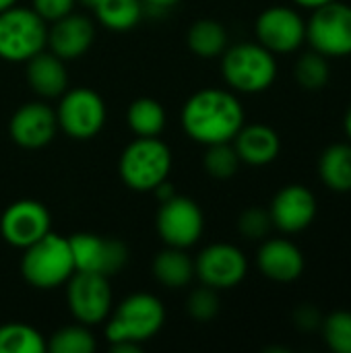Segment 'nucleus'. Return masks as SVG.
Returning a JSON list of instances; mask_svg holds the SVG:
<instances>
[{
	"label": "nucleus",
	"mask_w": 351,
	"mask_h": 353,
	"mask_svg": "<svg viewBox=\"0 0 351 353\" xmlns=\"http://www.w3.org/2000/svg\"><path fill=\"white\" fill-rule=\"evenodd\" d=\"M52 232V215L48 207L33 199L10 203L0 215V236L14 248H27Z\"/></svg>",
	"instance_id": "ddd939ff"
},
{
	"label": "nucleus",
	"mask_w": 351,
	"mask_h": 353,
	"mask_svg": "<svg viewBox=\"0 0 351 353\" xmlns=\"http://www.w3.org/2000/svg\"><path fill=\"white\" fill-rule=\"evenodd\" d=\"M306 39L325 58L351 56V6L333 0L312 10L306 23Z\"/></svg>",
	"instance_id": "6e6552de"
},
{
	"label": "nucleus",
	"mask_w": 351,
	"mask_h": 353,
	"mask_svg": "<svg viewBox=\"0 0 351 353\" xmlns=\"http://www.w3.org/2000/svg\"><path fill=\"white\" fill-rule=\"evenodd\" d=\"M58 132L56 110L46 101H27L14 110L8 122V134L23 149H41Z\"/></svg>",
	"instance_id": "2eb2a0df"
},
{
	"label": "nucleus",
	"mask_w": 351,
	"mask_h": 353,
	"mask_svg": "<svg viewBox=\"0 0 351 353\" xmlns=\"http://www.w3.org/2000/svg\"><path fill=\"white\" fill-rule=\"evenodd\" d=\"M329 62L323 54L319 52H308L302 54L298 64H296V79L302 89L308 91H319L329 83Z\"/></svg>",
	"instance_id": "c85d7f7f"
},
{
	"label": "nucleus",
	"mask_w": 351,
	"mask_h": 353,
	"mask_svg": "<svg viewBox=\"0 0 351 353\" xmlns=\"http://www.w3.org/2000/svg\"><path fill=\"white\" fill-rule=\"evenodd\" d=\"M126 124L137 137H159L166 128V110L153 97H139L126 110Z\"/></svg>",
	"instance_id": "393cba45"
},
{
	"label": "nucleus",
	"mask_w": 351,
	"mask_h": 353,
	"mask_svg": "<svg viewBox=\"0 0 351 353\" xmlns=\"http://www.w3.org/2000/svg\"><path fill=\"white\" fill-rule=\"evenodd\" d=\"M79 0H33L31 2V8L46 21V23H52V21H58L62 19L64 14L72 12L74 6H77Z\"/></svg>",
	"instance_id": "473e14b6"
},
{
	"label": "nucleus",
	"mask_w": 351,
	"mask_h": 353,
	"mask_svg": "<svg viewBox=\"0 0 351 353\" xmlns=\"http://www.w3.org/2000/svg\"><path fill=\"white\" fill-rule=\"evenodd\" d=\"M269 215L273 228L285 234H298L306 230L317 217V199L302 184L283 186L271 201Z\"/></svg>",
	"instance_id": "dca6fc26"
},
{
	"label": "nucleus",
	"mask_w": 351,
	"mask_h": 353,
	"mask_svg": "<svg viewBox=\"0 0 351 353\" xmlns=\"http://www.w3.org/2000/svg\"><path fill=\"white\" fill-rule=\"evenodd\" d=\"M74 271L112 277L128 263V248L118 238L79 232L68 238Z\"/></svg>",
	"instance_id": "9b49d317"
},
{
	"label": "nucleus",
	"mask_w": 351,
	"mask_h": 353,
	"mask_svg": "<svg viewBox=\"0 0 351 353\" xmlns=\"http://www.w3.org/2000/svg\"><path fill=\"white\" fill-rule=\"evenodd\" d=\"M155 228L166 246L186 250L201 240L205 230V215L197 201L174 194L159 203Z\"/></svg>",
	"instance_id": "1a4fd4ad"
},
{
	"label": "nucleus",
	"mask_w": 351,
	"mask_h": 353,
	"mask_svg": "<svg viewBox=\"0 0 351 353\" xmlns=\"http://www.w3.org/2000/svg\"><path fill=\"white\" fill-rule=\"evenodd\" d=\"M95 41V25L89 17L79 12H68L58 21L48 23V41L46 48L70 62L89 52Z\"/></svg>",
	"instance_id": "f3484780"
},
{
	"label": "nucleus",
	"mask_w": 351,
	"mask_h": 353,
	"mask_svg": "<svg viewBox=\"0 0 351 353\" xmlns=\"http://www.w3.org/2000/svg\"><path fill=\"white\" fill-rule=\"evenodd\" d=\"M166 323L163 302L147 292H137L126 296L116 308H112L106 319V339L108 343H147L153 339Z\"/></svg>",
	"instance_id": "f03ea898"
},
{
	"label": "nucleus",
	"mask_w": 351,
	"mask_h": 353,
	"mask_svg": "<svg viewBox=\"0 0 351 353\" xmlns=\"http://www.w3.org/2000/svg\"><path fill=\"white\" fill-rule=\"evenodd\" d=\"M294 319H296V325H298L300 329H304V331H312V329H317L319 325H323L319 310L312 308V306H308V304L302 306V308H298L296 314H294Z\"/></svg>",
	"instance_id": "72a5a7b5"
},
{
	"label": "nucleus",
	"mask_w": 351,
	"mask_h": 353,
	"mask_svg": "<svg viewBox=\"0 0 351 353\" xmlns=\"http://www.w3.org/2000/svg\"><path fill=\"white\" fill-rule=\"evenodd\" d=\"M74 273L68 238L48 232L43 238L23 248L21 275L35 290H54L64 285Z\"/></svg>",
	"instance_id": "20e7f679"
},
{
	"label": "nucleus",
	"mask_w": 351,
	"mask_h": 353,
	"mask_svg": "<svg viewBox=\"0 0 351 353\" xmlns=\"http://www.w3.org/2000/svg\"><path fill=\"white\" fill-rule=\"evenodd\" d=\"M271 228H273V221H271L269 211L259 209V207L246 209L238 219V232L246 240H265Z\"/></svg>",
	"instance_id": "2f4dec72"
},
{
	"label": "nucleus",
	"mask_w": 351,
	"mask_h": 353,
	"mask_svg": "<svg viewBox=\"0 0 351 353\" xmlns=\"http://www.w3.org/2000/svg\"><path fill=\"white\" fill-rule=\"evenodd\" d=\"M153 277L168 290H180L194 279V261L184 248L166 246L159 250L151 265Z\"/></svg>",
	"instance_id": "412c9836"
},
{
	"label": "nucleus",
	"mask_w": 351,
	"mask_h": 353,
	"mask_svg": "<svg viewBox=\"0 0 351 353\" xmlns=\"http://www.w3.org/2000/svg\"><path fill=\"white\" fill-rule=\"evenodd\" d=\"M14 4H17V0H0V12L10 8V6H14Z\"/></svg>",
	"instance_id": "4c0bfd02"
},
{
	"label": "nucleus",
	"mask_w": 351,
	"mask_h": 353,
	"mask_svg": "<svg viewBox=\"0 0 351 353\" xmlns=\"http://www.w3.org/2000/svg\"><path fill=\"white\" fill-rule=\"evenodd\" d=\"M221 72L230 89L250 95L263 93L277 79V60L275 54L259 41H244L225 48L221 54Z\"/></svg>",
	"instance_id": "39448f33"
},
{
	"label": "nucleus",
	"mask_w": 351,
	"mask_h": 353,
	"mask_svg": "<svg viewBox=\"0 0 351 353\" xmlns=\"http://www.w3.org/2000/svg\"><path fill=\"white\" fill-rule=\"evenodd\" d=\"M172 172V149L159 137H137L118 159L122 182L134 192H153Z\"/></svg>",
	"instance_id": "7ed1b4c3"
},
{
	"label": "nucleus",
	"mask_w": 351,
	"mask_h": 353,
	"mask_svg": "<svg viewBox=\"0 0 351 353\" xmlns=\"http://www.w3.org/2000/svg\"><path fill=\"white\" fill-rule=\"evenodd\" d=\"M294 2L300 4V6H304V8L314 10V8H319V6H323V4H327V2H333V0H294Z\"/></svg>",
	"instance_id": "c9c22d12"
},
{
	"label": "nucleus",
	"mask_w": 351,
	"mask_h": 353,
	"mask_svg": "<svg viewBox=\"0 0 351 353\" xmlns=\"http://www.w3.org/2000/svg\"><path fill=\"white\" fill-rule=\"evenodd\" d=\"M48 41V23L29 6H10L0 12V58L27 62Z\"/></svg>",
	"instance_id": "423d86ee"
},
{
	"label": "nucleus",
	"mask_w": 351,
	"mask_h": 353,
	"mask_svg": "<svg viewBox=\"0 0 351 353\" xmlns=\"http://www.w3.org/2000/svg\"><path fill=\"white\" fill-rule=\"evenodd\" d=\"M48 341V352L52 353H93L97 343L87 325H66L58 329Z\"/></svg>",
	"instance_id": "bb28decb"
},
{
	"label": "nucleus",
	"mask_w": 351,
	"mask_h": 353,
	"mask_svg": "<svg viewBox=\"0 0 351 353\" xmlns=\"http://www.w3.org/2000/svg\"><path fill=\"white\" fill-rule=\"evenodd\" d=\"M25 68L27 85L29 89L43 97V99H56L68 89V70L66 60L56 56L50 50H41L35 56H31Z\"/></svg>",
	"instance_id": "6ab92c4d"
},
{
	"label": "nucleus",
	"mask_w": 351,
	"mask_h": 353,
	"mask_svg": "<svg viewBox=\"0 0 351 353\" xmlns=\"http://www.w3.org/2000/svg\"><path fill=\"white\" fill-rule=\"evenodd\" d=\"M259 271L277 283L296 281L304 273V254L302 250L283 238L265 240L257 254Z\"/></svg>",
	"instance_id": "a211bd4d"
},
{
	"label": "nucleus",
	"mask_w": 351,
	"mask_h": 353,
	"mask_svg": "<svg viewBox=\"0 0 351 353\" xmlns=\"http://www.w3.org/2000/svg\"><path fill=\"white\" fill-rule=\"evenodd\" d=\"M143 6H151V8H157V10H166V8H172L174 4H178L180 0H141Z\"/></svg>",
	"instance_id": "f704fd0d"
},
{
	"label": "nucleus",
	"mask_w": 351,
	"mask_h": 353,
	"mask_svg": "<svg viewBox=\"0 0 351 353\" xmlns=\"http://www.w3.org/2000/svg\"><path fill=\"white\" fill-rule=\"evenodd\" d=\"M246 273L248 261L244 252L234 244H209L194 259V277H199L203 285H209L217 292L236 288L242 283Z\"/></svg>",
	"instance_id": "f8f14e48"
},
{
	"label": "nucleus",
	"mask_w": 351,
	"mask_h": 353,
	"mask_svg": "<svg viewBox=\"0 0 351 353\" xmlns=\"http://www.w3.org/2000/svg\"><path fill=\"white\" fill-rule=\"evenodd\" d=\"M323 335L329 350L335 353H351V312L339 310L323 321Z\"/></svg>",
	"instance_id": "c756f323"
},
{
	"label": "nucleus",
	"mask_w": 351,
	"mask_h": 353,
	"mask_svg": "<svg viewBox=\"0 0 351 353\" xmlns=\"http://www.w3.org/2000/svg\"><path fill=\"white\" fill-rule=\"evenodd\" d=\"M46 337L31 325L4 323L0 325V353H46Z\"/></svg>",
	"instance_id": "a878e982"
},
{
	"label": "nucleus",
	"mask_w": 351,
	"mask_h": 353,
	"mask_svg": "<svg viewBox=\"0 0 351 353\" xmlns=\"http://www.w3.org/2000/svg\"><path fill=\"white\" fill-rule=\"evenodd\" d=\"M180 122L194 143H230L244 126V108L232 91L207 87L186 99Z\"/></svg>",
	"instance_id": "f257e3e1"
},
{
	"label": "nucleus",
	"mask_w": 351,
	"mask_h": 353,
	"mask_svg": "<svg viewBox=\"0 0 351 353\" xmlns=\"http://www.w3.org/2000/svg\"><path fill=\"white\" fill-rule=\"evenodd\" d=\"M108 108L103 97L89 87L66 89L56 105L58 128L77 141H89L106 126Z\"/></svg>",
	"instance_id": "0eeeda50"
},
{
	"label": "nucleus",
	"mask_w": 351,
	"mask_h": 353,
	"mask_svg": "<svg viewBox=\"0 0 351 353\" xmlns=\"http://www.w3.org/2000/svg\"><path fill=\"white\" fill-rule=\"evenodd\" d=\"M242 163L267 165L277 159L281 149L279 134L267 124H244L232 141Z\"/></svg>",
	"instance_id": "aec40b11"
},
{
	"label": "nucleus",
	"mask_w": 351,
	"mask_h": 353,
	"mask_svg": "<svg viewBox=\"0 0 351 353\" xmlns=\"http://www.w3.org/2000/svg\"><path fill=\"white\" fill-rule=\"evenodd\" d=\"M345 132H348V137L351 139V105L350 110H348V114H345Z\"/></svg>",
	"instance_id": "e433bc0d"
},
{
	"label": "nucleus",
	"mask_w": 351,
	"mask_h": 353,
	"mask_svg": "<svg viewBox=\"0 0 351 353\" xmlns=\"http://www.w3.org/2000/svg\"><path fill=\"white\" fill-rule=\"evenodd\" d=\"M186 310L199 323L213 321L219 314V296H217V290L201 283V288H197V290L190 292V296L186 300Z\"/></svg>",
	"instance_id": "7c9ffc66"
},
{
	"label": "nucleus",
	"mask_w": 351,
	"mask_h": 353,
	"mask_svg": "<svg viewBox=\"0 0 351 353\" xmlns=\"http://www.w3.org/2000/svg\"><path fill=\"white\" fill-rule=\"evenodd\" d=\"M64 285H66V304L77 323L87 327L106 323V319L112 312L110 277L74 271Z\"/></svg>",
	"instance_id": "9d476101"
},
{
	"label": "nucleus",
	"mask_w": 351,
	"mask_h": 353,
	"mask_svg": "<svg viewBox=\"0 0 351 353\" xmlns=\"http://www.w3.org/2000/svg\"><path fill=\"white\" fill-rule=\"evenodd\" d=\"M319 174L333 192H351V145L337 143L325 149L319 159Z\"/></svg>",
	"instance_id": "b1692460"
},
{
	"label": "nucleus",
	"mask_w": 351,
	"mask_h": 353,
	"mask_svg": "<svg viewBox=\"0 0 351 353\" xmlns=\"http://www.w3.org/2000/svg\"><path fill=\"white\" fill-rule=\"evenodd\" d=\"M89 8L110 31H128L137 27L145 12L141 0H93Z\"/></svg>",
	"instance_id": "4be33fe9"
},
{
	"label": "nucleus",
	"mask_w": 351,
	"mask_h": 353,
	"mask_svg": "<svg viewBox=\"0 0 351 353\" xmlns=\"http://www.w3.org/2000/svg\"><path fill=\"white\" fill-rule=\"evenodd\" d=\"M186 43L190 52L199 58L211 60L225 52L228 48V31L215 19H199L190 25Z\"/></svg>",
	"instance_id": "5701e85b"
},
{
	"label": "nucleus",
	"mask_w": 351,
	"mask_h": 353,
	"mask_svg": "<svg viewBox=\"0 0 351 353\" xmlns=\"http://www.w3.org/2000/svg\"><path fill=\"white\" fill-rule=\"evenodd\" d=\"M240 157L230 143H215V145H207L205 157H203V165L207 170V174L211 178L217 180H228L232 176H236L238 168H240Z\"/></svg>",
	"instance_id": "cd10ccee"
},
{
	"label": "nucleus",
	"mask_w": 351,
	"mask_h": 353,
	"mask_svg": "<svg viewBox=\"0 0 351 353\" xmlns=\"http://www.w3.org/2000/svg\"><path fill=\"white\" fill-rule=\"evenodd\" d=\"M254 33L269 52L290 54L306 41V21L290 6H269L259 14Z\"/></svg>",
	"instance_id": "4468645a"
}]
</instances>
